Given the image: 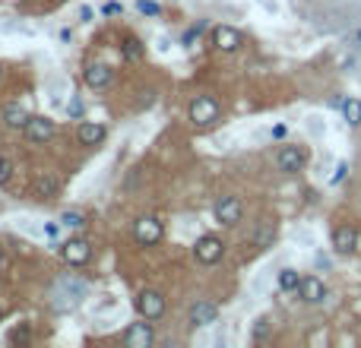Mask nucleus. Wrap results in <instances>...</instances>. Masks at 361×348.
<instances>
[{"instance_id":"nucleus-1","label":"nucleus","mask_w":361,"mask_h":348,"mask_svg":"<svg viewBox=\"0 0 361 348\" xmlns=\"http://www.w3.org/2000/svg\"><path fill=\"white\" fill-rule=\"evenodd\" d=\"M86 297V289H83V282H76V279H60L57 285L51 289V307L57 313H70L80 307V301Z\"/></svg>"},{"instance_id":"nucleus-2","label":"nucleus","mask_w":361,"mask_h":348,"mask_svg":"<svg viewBox=\"0 0 361 348\" xmlns=\"http://www.w3.org/2000/svg\"><path fill=\"white\" fill-rule=\"evenodd\" d=\"M187 118H190V124L194 127L206 130V127L219 124V118H222V104H219L212 95H196L194 102H190V108H187Z\"/></svg>"},{"instance_id":"nucleus-3","label":"nucleus","mask_w":361,"mask_h":348,"mask_svg":"<svg viewBox=\"0 0 361 348\" xmlns=\"http://www.w3.org/2000/svg\"><path fill=\"white\" fill-rule=\"evenodd\" d=\"M136 311H140V317L146 320H158L162 313H165V295L156 289H146L136 295Z\"/></svg>"},{"instance_id":"nucleus-4","label":"nucleus","mask_w":361,"mask_h":348,"mask_svg":"<svg viewBox=\"0 0 361 348\" xmlns=\"http://www.w3.org/2000/svg\"><path fill=\"white\" fill-rule=\"evenodd\" d=\"M194 253H196V259H200L203 266H212V263H219V259H222V253H225V244H222L216 235H203L200 241H196Z\"/></svg>"},{"instance_id":"nucleus-5","label":"nucleus","mask_w":361,"mask_h":348,"mask_svg":"<svg viewBox=\"0 0 361 348\" xmlns=\"http://www.w3.org/2000/svg\"><path fill=\"white\" fill-rule=\"evenodd\" d=\"M162 235H165V228H162V222H158V219H152V215H143V219L133 225V237L143 247L158 244V241H162Z\"/></svg>"},{"instance_id":"nucleus-6","label":"nucleus","mask_w":361,"mask_h":348,"mask_svg":"<svg viewBox=\"0 0 361 348\" xmlns=\"http://www.w3.org/2000/svg\"><path fill=\"white\" fill-rule=\"evenodd\" d=\"M156 342V329H152V320L143 317V323H133L124 333V345L127 348H149Z\"/></svg>"},{"instance_id":"nucleus-7","label":"nucleus","mask_w":361,"mask_h":348,"mask_svg":"<svg viewBox=\"0 0 361 348\" xmlns=\"http://www.w3.org/2000/svg\"><path fill=\"white\" fill-rule=\"evenodd\" d=\"M304 162H308V156H304V149H301V146H282L276 152V168L286 171V174L301 171V168H304Z\"/></svg>"},{"instance_id":"nucleus-8","label":"nucleus","mask_w":361,"mask_h":348,"mask_svg":"<svg viewBox=\"0 0 361 348\" xmlns=\"http://www.w3.org/2000/svg\"><path fill=\"white\" fill-rule=\"evenodd\" d=\"M60 257L67 259L70 266H83V263H89L92 247H89V241H83V237H73V241H67V244L60 247Z\"/></svg>"},{"instance_id":"nucleus-9","label":"nucleus","mask_w":361,"mask_h":348,"mask_svg":"<svg viewBox=\"0 0 361 348\" xmlns=\"http://www.w3.org/2000/svg\"><path fill=\"white\" fill-rule=\"evenodd\" d=\"M216 219L222 225H238L241 222V215H244V206H241V200L238 196H222V200L216 203Z\"/></svg>"},{"instance_id":"nucleus-10","label":"nucleus","mask_w":361,"mask_h":348,"mask_svg":"<svg viewBox=\"0 0 361 348\" xmlns=\"http://www.w3.org/2000/svg\"><path fill=\"white\" fill-rule=\"evenodd\" d=\"M32 193H35V200H54V196L60 193L57 174H51V171H41V174L32 181Z\"/></svg>"},{"instance_id":"nucleus-11","label":"nucleus","mask_w":361,"mask_h":348,"mask_svg":"<svg viewBox=\"0 0 361 348\" xmlns=\"http://www.w3.org/2000/svg\"><path fill=\"white\" fill-rule=\"evenodd\" d=\"M54 136V120L51 118H29L26 124V140L29 143H48Z\"/></svg>"},{"instance_id":"nucleus-12","label":"nucleus","mask_w":361,"mask_h":348,"mask_svg":"<svg viewBox=\"0 0 361 348\" xmlns=\"http://www.w3.org/2000/svg\"><path fill=\"white\" fill-rule=\"evenodd\" d=\"M212 42H216V48L219 51H238L241 45H244V38H241V32L238 29H232V26H219L216 32H212Z\"/></svg>"},{"instance_id":"nucleus-13","label":"nucleus","mask_w":361,"mask_h":348,"mask_svg":"<svg viewBox=\"0 0 361 348\" xmlns=\"http://www.w3.org/2000/svg\"><path fill=\"white\" fill-rule=\"evenodd\" d=\"M298 295H301V301L320 304L326 297V285L317 279V275H304V279H301V285H298Z\"/></svg>"},{"instance_id":"nucleus-14","label":"nucleus","mask_w":361,"mask_h":348,"mask_svg":"<svg viewBox=\"0 0 361 348\" xmlns=\"http://www.w3.org/2000/svg\"><path fill=\"white\" fill-rule=\"evenodd\" d=\"M76 136H80V143H83V146H102V143H105V136H108V130H105V124L83 120V124H80V130H76Z\"/></svg>"},{"instance_id":"nucleus-15","label":"nucleus","mask_w":361,"mask_h":348,"mask_svg":"<svg viewBox=\"0 0 361 348\" xmlns=\"http://www.w3.org/2000/svg\"><path fill=\"white\" fill-rule=\"evenodd\" d=\"M219 317V307L212 301H196L194 307H190V323L194 326H212Z\"/></svg>"},{"instance_id":"nucleus-16","label":"nucleus","mask_w":361,"mask_h":348,"mask_svg":"<svg viewBox=\"0 0 361 348\" xmlns=\"http://www.w3.org/2000/svg\"><path fill=\"white\" fill-rule=\"evenodd\" d=\"M83 80L89 89H105L108 82H111V67H108V64H89Z\"/></svg>"},{"instance_id":"nucleus-17","label":"nucleus","mask_w":361,"mask_h":348,"mask_svg":"<svg viewBox=\"0 0 361 348\" xmlns=\"http://www.w3.org/2000/svg\"><path fill=\"white\" fill-rule=\"evenodd\" d=\"M29 118H32V114L26 111V108H23V104H19V102H10L7 108H3V124H7L10 130H19V127H23V130H26Z\"/></svg>"},{"instance_id":"nucleus-18","label":"nucleus","mask_w":361,"mask_h":348,"mask_svg":"<svg viewBox=\"0 0 361 348\" xmlns=\"http://www.w3.org/2000/svg\"><path fill=\"white\" fill-rule=\"evenodd\" d=\"M355 244H358V235H355V228H349V225H342V228L333 231V247H336L339 253H352Z\"/></svg>"},{"instance_id":"nucleus-19","label":"nucleus","mask_w":361,"mask_h":348,"mask_svg":"<svg viewBox=\"0 0 361 348\" xmlns=\"http://www.w3.org/2000/svg\"><path fill=\"white\" fill-rule=\"evenodd\" d=\"M254 247H260V250H266V247H272V241H276V222H270V219H263V222L254 228Z\"/></svg>"},{"instance_id":"nucleus-20","label":"nucleus","mask_w":361,"mask_h":348,"mask_svg":"<svg viewBox=\"0 0 361 348\" xmlns=\"http://www.w3.org/2000/svg\"><path fill=\"white\" fill-rule=\"evenodd\" d=\"M143 51H146V45L136 35H127L124 38V45H120V54H124L127 60H140L143 57Z\"/></svg>"},{"instance_id":"nucleus-21","label":"nucleus","mask_w":361,"mask_h":348,"mask_svg":"<svg viewBox=\"0 0 361 348\" xmlns=\"http://www.w3.org/2000/svg\"><path fill=\"white\" fill-rule=\"evenodd\" d=\"M342 118H346L349 127L361 124V102L358 98H346V102H342Z\"/></svg>"},{"instance_id":"nucleus-22","label":"nucleus","mask_w":361,"mask_h":348,"mask_svg":"<svg viewBox=\"0 0 361 348\" xmlns=\"http://www.w3.org/2000/svg\"><path fill=\"white\" fill-rule=\"evenodd\" d=\"M298 285H301V275L295 269H282L279 273V289L282 291H298Z\"/></svg>"},{"instance_id":"nucleus-23","label":"nucleus","mask_w":361,"mask_h":348,"mask_svg":"<svg viewBox=\"0 0 361 348\" xmlns=\"http://www.w3.org/2000/svg\"><path fill=\"white\" fill-rule=\"evenodd\" d=\"M60 225H64V228L80 231V228H86V215L83 212H64L60 215Z\"/></svg>"},{"instance_id":"nucleus-24","label":"nucleus","mask_w":361,"mask_h":348,"mask_svg":"<svg viewBox=\"0 0 361 348\" xmlns=\"http://www.w3.org/2000/svg\"><path fill=\"white\" fill-rule=\"evenodd\" d=\"M136 10L146 16H158V3L156 0H136Z\"/></svg>"},{"instance_id":"nucleus-25","label":"nucleus","mask_w":361,"mask_h":348,"mask_svg":"<svg viewBox=\"0 0 361 348\" xmlns=\"http://www.w3.org/2000/svg\"><path fill=\"white\" fill-rule=\"evenodd\" d=\"M10 174H13V162L0 156V187H3V184L10 181Z\"/></svg>"},{"instance_id":"nucleus-26","label":"nucleus","mask_w":361,"mask_h":348,"mask_svg":"<svg viewBox=\"0 0 361 348\" xmlns=\"http://www.w3.org/2000/svg\"><path fill=\"white\" fill-rule=\"evenodd\" d=\"M200 32H203V26H194V29H190L187 35H184V48H194V42L200 38Z\"/></svg>"},{"instance_id":"nucleus-27","label":"nucleus","mask_w":361,"mask_h":348,"mask_svg":"<svg viewBox=\"0 0 361 348\" xmlns=\"http://www.w3.org/2000/svg\"><path fill=\"white\" fill-rule=\"evenodd\" d=\"M67 114L80 118V114H83V102H80V98H70V102H67Z\"/></svg>"},{"instance_id":"nucleus-28","label":"nucleus","mask_w":361,"mask_h":348,"mask_svg":"<svg viewBox=\"0 0 361 348\" xmlns=\"http://www.w3.org/2000/svg\"><path fill=\"white\" fill-rule=\"evenodd\" d=\"M152 102H156V92H152V89H143V92H140V108H149Z\"/></svg>"},{"instance_id":"nucleus-29","label":"nucleus","mask_w":361,"mask_h":348,"mask_svg":"<svg viewBox=\"0 0 361 348\" xmlns=\"http://www.w3.org/2000/svg\"><path fill=\"white\" fill-rule=\"evenodd\" d=\"M266 323H270V320H266V317H260V320H257V326H254V336H257V339H263V336H266V329H270V326H266Z\"/></svg>"},{"instance_id":"nucleus-30","label":"nucleus","mask_w":361,"mask_h":348,"mask_svg":"<svg viewBox=\"0 0 361 348\" xmlns=\"http://www.w3.org/2000/svg\"><path fill=\"white\" fill-rule=\"evenodd\" d=\"M13 342H29V326H23V329H13V336H10Z\"/></svg>"},{"instance_id":"nucleus-31","label":"nucleus","mask_w":361,"mask_h":348,"mask_svg":"<svg viewBox=\"0 0 361 348\" xmlns=\"http://www.w3.org/2000/svg\"><path fill=\"white\" fill-rule=\"evenodd\" d=\"M346 171H349V165H339V168H336V174H333V184H339V181L346 178Z\"/></svg>"},{"instance_id":"nucleus-32","label":"nucleus","mask_w":361,"mask_h":348,"mask_svg":"<svg viewBox=\"0 0 361 348\" xmlns=\"http://www.w3.org/2000/svg\"><path fill=\"white\" fill-rule=\"evenodd\" d=\"M358 45H361V32H358Z\"/></svg>"},{"instance_id":"nucleus-33","label":"nucleus","mask_w":361,"mask_h":348,"mask_svg":"<svg viewBox=\"0 0 361 348\" xmlns=\"http://www.w3.org/2000/svg\"><path fill=\"white\" fill-rule=\"evenodd\" d=\"M0 257H3V247H0Z\"/></svg>"},{"instance_id":"nucleus-34","label":"nucleus","mask_w":361,"mask_h":348,"mask_svg":"<svg viewBox=\"0 0 361 348\" xmlns=\"http://www.w3.org/2000/svg\"><path fill=\"white\" fill-rule=\"evenodd\" d=\"M0 76H3V70H0Z\"/></svg>"}]
</instances>
